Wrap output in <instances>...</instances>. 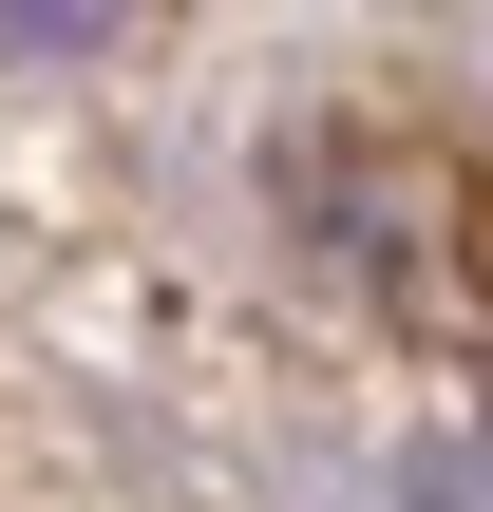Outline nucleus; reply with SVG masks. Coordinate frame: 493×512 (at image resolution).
I'll use <instances>...</instances> for the list:
<instances>
[{
	"label": "nucleus",
	"mask_w": 493,
	"mask_h": 512,
	"mask_svg": "<svg viewBox=\"0 0 493 512\" xmlns=\"http://www.w3.org/2000/svg\"><path fill=\"white\" fill-rule=\"evenodd\" d=\"M95 19H133V0H0V57H76Z\"/></svg>",
	"instance_id": "obj_1"
}]
</instances>
